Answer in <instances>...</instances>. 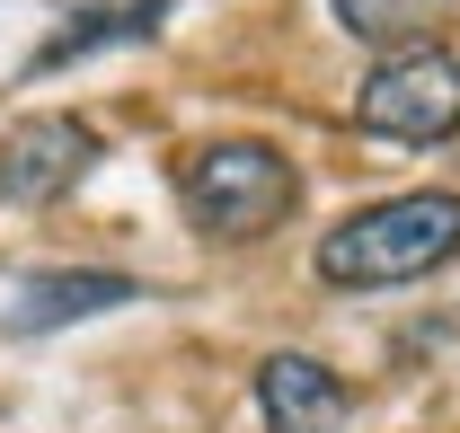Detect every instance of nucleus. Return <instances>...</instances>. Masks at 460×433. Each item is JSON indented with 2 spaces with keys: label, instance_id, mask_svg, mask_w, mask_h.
Wrapping results in <instances>:
<instances>
[{
  "label": "nucleus",
  "instance_id": "8",
  "mask_svg": "<svg viewBox=\"0 0 460 433\" xmlns=\"http://www.w3.org/2000/svg\"><path fill=\"white\" fill-rule=\"evenodd\" d=\"M328 9H337L345 36H363V45H390V54H399V45H416L452 0H328Z\"/></svg>",
  "mask_w": 460,
  "mask_h": 433
},
{
  "label": "nucleus",
  "instance_id": "3",
  "mask_svg": "<svg viewBox=\"0 0 460 433\" xmlns=\"http://www.w3.org/2000/svg\"><path fill=\"white\" fill-rule=\"evenodd\" d=\"M354 124L372 142H452L460 133V62L434 45H399L354 89Z\"/></svg>",
  "mask_w": 460,
  "mask_h": 433
},
{
  "label": "nucleus",
  "instance_id": "1",
  "mask_svg": "<svg viewBox=\"0 0 460 433\" xmlns=\"http://www.w3.org/2000/svg\"><path fill=\"white\" fill-rule=\"evenodd\" d=\"M460 257V195L443 186H416V195H381L363 213H345L319 239V283L337 292H390V283H425L434 266Z\"/></svg>",
  "mask_w": 460,
  "mask_h": 433
},
{
  "label": "nucleus",
  "instance_id": "2",
  "mask_svg": "<svg viewBox=\"0 0 460 433\" xmlns=\"http://www.w3.org/2000/svg\"><path fill=\"white\" fill-rule=\"evenodd\" d=\"M177 204H186V221L204 239L248 248V239H266V230L292 221L301 177H292V160L275 142H204V151H186V168H177Z\"/></svg>",
  "mask_w": 460,
  "mask_h": 433
},
{
  "label": "nucleus",
  "instance_id": "6",
  "mask_svg": "<svg viewBox=\"0 0 460 433\" xmlns=\"http://www.w3.org/2000/svg\"><path fill=\"white\" fill-rule=\"evenodd\" d=\"M124 301H142V283H133V274H98V266L27 274V283H18V301L0 310V327H9V336H45V327L98 319V310H124Z\"/></svg>",
  "mask_w": 460,
  "mask_h": 433
},
{
  "label": "nucleus",
  "instance_id": "4",
  "mask_svg": "<svg viewBox=\"0 0 460 433\" xmlns=\"http://www.w3.org/2000/svg\"><path fill=\"white\" fill-rule=\"evenodd\" d=\"M98 160V133L80 115H18L0 133V204H62Z\"/></svg>",
  "mask_w": 460,
  "mask_h": 433
},
{
  "label": "nucleus",
  "instance_id": "5",
  "mask_svg": "<svg viewBox=\"0 0 460 433\" xmlns=\"http://www.w3.org/2000/svg\"><path fill=\"white\" fill-rule=\"evenodd\" d=\"M257 416H266V433H345L354 389L319 354H266L257 363Z\"/></svg>",
  "mask_w": 460,
  "mask_h": 433
},
{
  "label": "nucleus",
  "instance_id": "7",
  "mask_svg": "<svg viewBox=\"0 0 460 433\" xmlns=\"http://www.w3.org/2000/svg\"><path fill=\"white\" fill-rule=\"evenodd\" d=\"M160 18H169V0H98V9H80L62 36H45L36 71H62V62L98 54V45H142V36H160Z\"/></svg>",
  "mask_w": 460,
  "mask_h": 433
}]
</instances>
